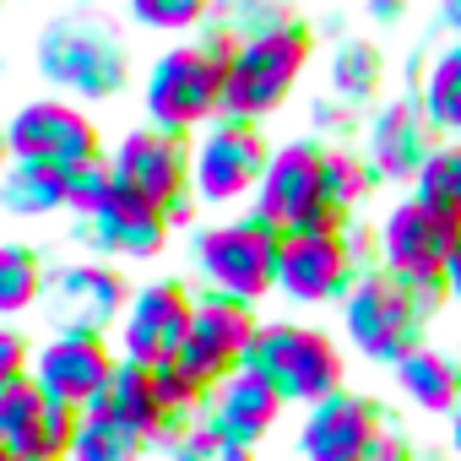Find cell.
<instances>
[{
    "mask_svg": "<svg viewBox=\"0 0 461 461\" xmlns=\"http://www.w3.org/2000/svg\"><path fill=\"white\" fill-rule=\"evenodd\" d=\"M39 77L55 98L71 104H109L131 87V44L104 12H66L33 44Z\"/></svg>",
    "mask_w": 461,
    "mask_h": 461,
    "instance_id": "6da1fadb",
    "label": "cell"
},
{
    "mask_svg": "<svg viewBox=\"0 0 461 461\" xmlns=\"http://www.w3.org/2000/svg\"><path fill=\"white\" fill-rule=\"evenodd\" d=\"M190 294L256 310L277 294V234L245 206L190 228Z\"/></svg>",
    "mask_w": 461,
    "mask_h": 461,
    "instance_id": "7a4b0ae2",
    "label": "cell"
},
{
    "mask_svg": "<svg viewBox=\"0 0 461 461\" xmlns=\"http://www.w3.org/2000/svg\"><path fill=\"white\" fill-rule=\"evenodd\" d=\"M439 310H445L439 288L396 283V277H385L380 267L364 272V277L348 288V299L337 304V315H342V342H348L358 358L380 364V369H396L407 353H418V348L429 342V326H434Z\"/></svg>",
    "mask_w": 461,
    "mask_h": 461,
    "instance_id": "3957f363",
    "label": "cell"
},
{
    "mask_svg": "<svg viewBox=\"0 0 461 461\" xmlns=\"http://www.w3.org/2000/svg\"><path fill=\"white\" fill-rule=\"evenodd\" d=\"M222 55L228 44L206 28L195 39H179L152 55L141 71V114L152 131L195 141L212 120H222Z\"/></svg>",
    "mask_w": 461,
    "mask_h": 461,
    "instance_id": "277c9868",
    "label": "cell"
},
{
    "mask_svg": "<svg viewBox=\"0 0 461 461\" xmlns=\"http://www.w3.org/2000/svg\"><path fill=\"white\" fill-rule=\"evenodd\" d=\"M315 28L299 17L294 28L228 44L222 55V120H245V125H267L277 109H288V98L299 93L304 71L315 66Z\"/></svg>",
    "mask_w": 461,
    "mask_h": 461,
    "instance_id": "5b68a950",
    "label": "cell"
},
{
    "mask_svg": "<svg viewBox=\"0 0 461 461\" xmlns=\"http://www.w3.org/2000/svg\"><path fill=\"white\" fill-rule=\"evenodd\" d=\"M380 267L375 250V222H326V228H304V234H283L277 240V294L288 304H342L348 288Z\"/></svg>",
    "mask_w": 461,
    "mask_h": 461,
    "instance_id": "8992f818",
    "label": "cell"
},
{
    "mask_svg": "<svg viewBox=\"0 0 461 461\" xmlns=\"http://www.w3.org/2000/svg\"><path fill=\"white\" fill-rule=\"evenodd\" d=\"M250 369L283 396V407H315L348 391V353L331 331L310 321H261Z\"/></svg>",
    "mask_w": 461,
    "mask_h": 461,
    "instance_id": "52a82bcc",
    "label": "cell"
},
{
    "mask_svg": "<svg viewBox=\"0 0 461 461\" xmlns=\"http://www.w3.org/2000/svg\"><path fill=\"white\" fill-rule=\"evenodd\" d=\"M109 174L125 195L158 206L174 228H195V190H190V141L136 125L109 147Z\"/></svg>",
    "mask_w": 461,
    "mask_h": 461,
    "instance_id": "ba28073f",
    "label": "cell"
},
{
    "mask_svg": "<svg viewBox=\"0 0 461 461\" xmlns=\"http://www.w3.org/2000/svg\"><path fill=\"white\" fill-rule=\"evenodd\" d=\"M136 283L125 277V267H109L98 256H77V261H55L44 277V315L55 331L66 337H114L125 310H131Z\"/></svg>",
    "mask_w": 461,
    "mask_h": 461,
    "instance_id": "9c48e42d",
    "label": "cell"
},
{
    "mask_svg": "<svg viewBox=\"0 0 461 461\" xmlns=\"http://www.w3.org/2000/svg\"><path fill=\"white\" fill-rule=\"evenodd\" d=\"M0 136H6V158L12 163H39V168H55V174H71L77 163H93L104 158V136H98V120L71 104V98H28L17 104L6 120H0Z\"/></svg>",
    "mask_w": 461,
    "mask_h": 461,
    "instance_id": "30bf717a",
    "label": "cell"
},
{
    "mask_svg": "<svg viewBox=\"0 0 461 461\" xmlns=\"http://www.w3.org/2000/svg\"><path fill=\"white\" fill-rule=\"evenodd\" d=\"M272 136L261 125H245V120H212L195 141H190V190H195V206H212V212H228L256 195L267 163H272Z\"/></svg>",
    "mask_w": 461,
    "mask_h": 461,
    "instance_id": "8fae6325",
    "label": "cell"
},
{
    "mask_svg": "<svg viewBox=\"0 0 461 461\" xmlns=\"http://www.w3.org/2000/svg\"><path fill=\"white\" fill-rule=\"evenodd\" d=\"M321 163H326V141L315 136H294L272 147V163L250 195V212L272 228V234H304V228H326V185H321Z\"/></svg>",
    "mask_w": 461,
    "mask_h": 461,
    "instance_id": "7c38bea8",
    "label": "cell"
},
{
    "mask_svg": "<svg viewBox=\"0 0 461 461\" xmlns=\"http://www.w3.org/2000/svg\"><path fill=\"white\" fill-rule=\"evenodd\" d=\"M256 331H261V315L245 310V304H228V299H212V294H195V310H190V331H185V348L174 358L179 380L201 396H212L228 375H240L250 364V348H256Z\"/></svg>",
    "mask_w": 461,
    "mask_h": 461,
    "instance_id": "4fadbf2b",
    "label": "cell"
},
{
    "mask_svg": "<svg viewBox=\"0 0 461 461\" xmlns=\"http://www.w3.org/2000/svg\"><path fill=\"white\" fill-rule=\"evenodd\" d=\"M396 423H402V418H396L380 396L337 391V396L304 407L299 434H294V450H299V461H375L380 439H385Z\"/></svg>",
    "mask_w": 461,
    "mask_h": 461,
    "instance_id": "5bb4252c",
    "label": "cell"
},
{
    "mask_svg": "<svg viewBox=\"0 0 461 461\" xmlns=\"http://www.w3.org/2000/svg\"><path fill=\"white\" fill-rule=\"evenodd\" d=\"M190 310H195V294L185 277H152V283H136L131 294V310L114 331V353L120 364H136V369H168L185 348V331H190Z\"/></svg>",
    "mask_w": 461,
    "mask_h": 461,
    "instance_id": "9a60e30c",
    "label": "cell"
},
{
    "mask_svg": "<svg viewBox=\"0 0 461 461\" xmlns=\"http://www.w3.org/2000/svg\"><path fill=\"white\" fill-rule=\"evenodd\" d=\"M461 228L445 222L439 212H429L418 195H396L380 222H375V250H380V272L412 288H439V267L450 256Z\"/></svg>",
    "mask_w": 461,
    "mask_h": 461,
    "instance_id": "2e32d148",
    "label": "cell"
},
{
    "mask_svg": "<svg viewBox=\"0 0 461 461\" xmlns=\"http://www.w3.org/2000/svg\"><path fill=\"white\" fill-rule=\"evenodd\" d=\"M434 125L423 120V104L412 87L402 93H385L369 114H364V131H358V158L369 163V174L380 185H407L418 179L423 158L434 152Z\"/></svg>",
    "mask_w": 461,
    "mask_h": 461,
    "instance_id": "e0dca14e",
    "label": "cell"
},
{
    "mask_svg": "<svg viewBox=\"0 0 461 461\" xmlns=\"http://www.w3.org/2000/svg\"><path fill=\"white\" fill-rule=\"evenodd\" d=\"M71 240L87 256L109 261V267H120V261H158L163 245L174 240V222L158 206H147V201H136V195H125L114 185V195L98 212H87V217L71 222Z\"/></svg>",
    "mask_w": 461,
    "mask_h": 461,
    "instance_id": "ac0fdd59",
    "label": "cell"
},
{
    "mask_svg": "<svg viewBox=\"0 0 461 461\" xmlns=\"http://www.w3.org/2000/svg\"><path fill=\"white\" fill-rule=\"evenodd\" d=\"M114 369H120L114 342L55 331L50 342L33 348V369H28V375H33V385H39L50 402H60V407H71V412H87V407L104 396V385H109Z\"/></svg>",
    "mask_w": 461,
    "mask_h": 461,
    "instance_id": "d6986e66",
    "label": "cell"
},
{
    "mask_svg": "<svg viewBox=\"0 0 461 461\" xmlns=\"http://www.w3.org/2000/svg\"><path fill=\"white\" fill-rule=\"evenodd\" d=\"M77 423H82V412L50 402L33 385V375L0 391V445L12 450V461H66Z\"/></svg>",
    "mask_w": 461,
    "mask_h": 461,
    "instance_id": "ffe728a7",
    "label": "cell"
},
{
    "mask_svg": "<svg viewBox=\"0 0 461 461\" xmlns=\"http://www.w3.org/2000/svg\"><path fill=\"white\" fill-rule=\"evenodd\" d=\"M201 412H206V423H212L222 439H234V445L256 450V445L283 423V412H288V407H283V396H277V391L250 369V364H245L240 375H228V380L206 396V407H201Z\"/></svg>",
    "mask_w": 461,
    "mask_h": 461,
    "instance_id": "44dd1931",
    "label": "cell"
},
{
    "mask_svg": "<svg viewBox=\"0 0 461 461\" xmlns=\"http://www.w3.org/2000/svg\"><path fill=\"white\" fill-rule=\"evenodd\" d=\"M321 98H331L337 109L348 114H369L380 98H385V50L375 39H337L326 50V66H321Z\"/></svg>",
    "mask_w": 461,
    "mask_h": 461,
    "instance_id": "7402d4cb",
    "label": "cell"
},
{
    "mask_svg": "<svg viewBox=\"0 0 461 461\" xmlns=\"http://www.w3.org/2000/svg\"><path fill=\"white\" fill-rule=\"evenodd\" d=\"M391 380H396L402 402L412 412H423V418H445L450 423V412L461 407V353H450V348L423 342L418 353H407L391 369Z\"/></svg>",
    "mask_w": 461,
    "mask_h": 461,
    "instance_id": "603a6c76",
    "label": "cell"
},
{
    "mask_svg": "<svg viewBox=\"0 0 461 461\" xmlns=\"http://www.w3.org/2000/svg\"><path fill=\"white\" fill-rule=\"evenodd\" d=\"M87 412H98V418H109V423H120V429H131V434H136V439H147V445L174 423V418H168V407H163L158 375H152V369H136V364H120V369L109 375L104 396H98Z\"/></svg>",
    "mask_w": 461,
    "mask_h": 461,
    "instance_id": "cb8c5ba5",
    "label": "cell"
},
{
    "mask_svg": "<svg viewBox=\"0 0 461 461\" xmlns=\"http://www.w3.org/2000/svg\"><path fill=\"white\" fill-rule=\"evenodd\" d=\"M412 93H418L423 120L434 125V136L439 141H461V39H445L423 60Z\"/></svg>",
    "mask_w": 461,
    "mask_h": 461,
    "instance_id": "d4e9b609",
    "label": "cell"
},
{
    "mask_svg": "<svg viewBox=\"0 0 461 461\" xmlns=\"http://www.w3.org/2000/svg\"><path fill=\"white\" fill-rule=\"evenodd\" d=\"M0 212L23 217V222H44L66 212V174L39 168V163H6L0 174Z\"/></svg>",
    "mask_w": 461,
    "mask_h": 461,
    "instance_id": "484cf974",
    "label": "cell"
},
{
    "mask_svg": "<svg viewBox=\"0 0 461 461\" xmlns=\"http://www.w3.org/2000/svg\"><path fill=\"white\" fill-rule=\"evenodd\" d=\"M44 277H50V261L33 245L0 240V326H17L28 310L44 304Z\"/></svg>",
    "mask_w": 461,
    "mask_h": 461,
    "instance_id": "4316f807",
    "label": "cell"
},
{
    "mask_svg": "<svg viewBox=\"0 0 461 461\" xmlns=\"http://www.w3.org/2000/svg\"><path fill=\"white\" fill-rule=\"evenodd\" d=\"M321 185H326V212H331V222H358L364 206H369V195L380 190V179L369 174V163L358 158V147H326Z\"/></svg>",
    "mask_w": 461,
    "mask_h": 461,
    "instance_id": "83f0119b",
    "label": "cell"
},
{
    "mask_svg": "<svg viewBox=\"0 0 461 461\" xmlns=\"http://www.w3.org/2000/svg\"><path fill=\"white\" fill-rule=\"evenodd\" d=\"M304 12L288 6V0H222L206 17V33L222 39V44H245V39H261V33H277V28H294Z\"/></svg>",
    "mask_w": 461,
    "mask_h": 461,
    "instance_id": "f1b7e54d",
    "label": "cell"
},
{
    "mask_svg": "<svg viewBox=\"0 0 461 461\" xmlns=\"http://www.w3.org/2000/svg\"><path fill=\"white\" fill-rule=\"evenodd\" d=\"M407 195H418L429 212H439L445 222L461 228V141H434V152L423 158Z\"/></svg>",
    "mask_w": 461,
    "mask_h": 461,
    "instance_id": "f546056e",
    "label": "cell"
},
{
    "mask_svg": "<svg viewBox=\"0 0 461 461\" xmlns=\"http://www.w3.org/2000/svg\"><path fill=\"white\" fill-rule=\"evenodd\" d=\"M147 456H152L147 439H136L131 429H120L98 412H82V423L71 434V450H66V461H147Z\"/></svg>",
    "mask_w": 461,
    "mask_h": 461,
    "instance_id": "4dcf8cb0",
    "label": "cell"
},
{
    "mask_svg": "<svg viewBox=\"0 0 461 461\" xmlns=\"http://www.w3.org/2000/svg\"><path fill=\"white\" fill-rule=\"evenodd\" d=\"M212 17V0H131V23L147 33H174V39H195Z\"/></svg>",
    "mask_w": 461,
    "mask_h": 461,
    "instance_id": "1f68e13d",
    "label": "cell"
},
{
    "mask_svg": "<svg viewBox=\"0 0 461 461\" xmlns=\"http://www.w3.org/2000/svg\"><path fill=\"white\" fill-rule=\"evenodd\" d=\"M163 461H256V450H245V445H234V439H222L212 423H206V412L163 450Z\"/></svg>",
    "mask_w": 461,
    "mask_h": 461,
    "instance_id": "d6a6232c",
    "label": "cell"
},
{
    "mask_svg": "<svg viewBox=\"0 0 461 461\" xmlns=\"http://www.w3.org/2000/svg\"><path fill=\"white\" fill-rule=\"evenodd\" d=\"M109 195H114L109 152H104V158H93V163H77V168L66 174V212H71V217H87V212H98Z\"/></svg>",
    "mask_w": 461,
    "mask_h": 461,
    "instance_id": "836d02e7",
    "label": "cell"
},
{
    "mask_svg": "<svg viewBox=\"0 0 461 461\" xmlns=\"http://www.w3.org/2000/svg\"><path fill=\"white\" fill-rule=\"evenodd\" d=\"M33 369V342L23 326H0V391Z\"/></svg>",
    "mask_w": 461,
    "mask_h": 461,
    "instance_id": "e575fe53",
    "label": "cell"
},
{
    "mask_svg": "<svg viewBox=\"0 0 461 461\" xmlns=\"http://www.w3.org/2000/svg\"><path fill=\"white\" fill-rule=\"evenodd\" d=\"M439 299L445 304H461V234H456V245H450V256L439 267Z\"/></svg>",
    "mask_w": 461,
    "mask_h": 461,
    "instance_id": "d590c367",
    "label": "cell"
},
{
    "mask_svg": "<svg viewBox=\"0 0 461 461\" xmlns=\"http://www.w3.org/2000/svg\"><path fill=\"white\" fill-rule=\"evenodd\" d=\"M375 461H418V445L407 439V429L396 423L385 439H380V450H375Z\"/></svg>",
    "mask_w": 461,
    "mask_h": 461,
    "instance_id": "8d00e7d4",
    "label": "cell"
},
{
    "mask_svg": "<svg viewBox=\"0 0 461 461\" xmlns=\"http://www.w3.org/2000/svg\"><path fill=\"white\" fill-rule=\"evenodd\" d=\"M402 17H407V6H396V0H375V6H369V23H385V28H391V23H402Z\"/></svg>",
    "mask_w": 461,
    "mask_h": 461,
    "instance_id": "74e56055",
    "label": "cell"
},
{
    "mask_svg": "<svg viewBox=\"0 0 461 461\" xmlns=\"http://www.w3.org/2000/svg\"><path fill=\"white\" fill-rule=\"evenodd\" d=\"M445 450H450V461H461V407H456L450 423H445Z\"/></svg>",
    "mask_w": 461,
    "mask_h": 461,
    "instance_id": "f35d334b",
    "label": "cell"
},
{
    "mask_svg": "<svg viewBox=\"0 0 461 461\" xmlns=\"http://www.w3.org/2000/svg\"><path fill=\"white\" fill-rule=\"evenodd\" d=\"M6 163H12V158H6V136H0V174H6Z\"/></svg>",
    "mask_w": 461,
    "mask_h": 461,
    "instance_id": "ab89813d",
    "label": "cell"
},
{
    "mask_svg": "<svg viewBox=\"0 0 461 461\" xmlns=\"http://www.w3.org/2000/svg\"><path fill=\"white\" fill-rule=\"evenodd\" d=\"M0 461H12V450H6V445H0Z\"/></svg>",
    "mask_w": 461,
    "mask_h": 461,
    "instance_id": "60d3db41",
    "label": "cell"
},
{
    "mask_svg": "<svg viewBox=\"0 0 461 461\" xmlns=\"http://www.w3.org/2000/svg\"><path fill=\"white\" fill-rule=\"evenodd\" d=\"M418 461H423V456H418Z\"/></svg>",
    "mask_w": 461,
    "mask_h": 461,
    "instance_id": "b9f144b4",
    "label": "cell"
}]
</instances>
